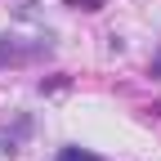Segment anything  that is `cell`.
Returning <instances> with one entry per match:
<instances>
[{
	"instance_id": "277c9868",
	"label": "cell",
	"mask_w": 161,
	"mask_h": 161,
	"mask_svg": "<svg viewBox=\"0 0 161 161\" xmlns=\"http://www.w3.org/2000/svg\"><path fill=\"white\" fill-rule=\"evenodd\" d=\"M148 72H152V76H157V80H161V54H157V63H152V67H148Z\"/></svg>"
},
{
	"instance_id": "3957f363",
	"label": "cell",
	"mask_w": 161,
	"mask_h": 161,
	"mask_svg": "<svg viewBox=\"0 0 161 161\" xmlns=\"http://www.w3.org/2000/svg\"><path fill=\"white\" fill-rule=\"evenodd\" d=\"M67 5H72V9H90V14H94V9H103V0H67Z\"/></svg>"
},
{
	"instance_id": "6da1fadb",
	"label": "cell",
	"mask_w": 161,
	"mask_h": 161,
	"mask_svg": "<svg viewBox=\"0 0 161 161\" xmlns=\"http://www.w3.org/2000/svg\"><path fill=\"white\" fill-rule=\"evenodd\" d=\"M49 54V40H36V45H18L14 36H0V63H31V58Z\"/></svg>"
},
{
	"instance_id": "7a4b0ae2",
	"label": "cell",
	"mask_w": 161,
	"mask_h": 161,
	"mask_svg": "<svg viewBox=\"0 0 161 161\" xmlns=\"http://www.w3.org/2000/svg\"><path fill=\"white\" fill-rule=\"evenodd\" d=\"M54 161H103L98 152H85V148H58Z\"/></svg>"
}]
</instances>
